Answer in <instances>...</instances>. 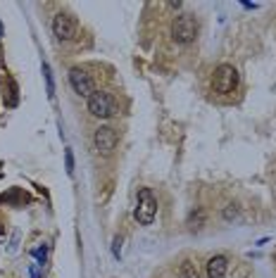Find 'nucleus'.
I'll return each instance as SVG.
<instances>
[{"label": "nucleus", "mask_w": 276, "mask_h": 278, "mask_svg": "<svg viewBox=\"0 0 276 278\" xmlns=\"http://www.w3.org/2000/svg\"><path fill=\"white\" fill-rule=\"evenodd\" d=\"M203 221H205V212H203V209H198V217L193 214V217L188 219V226H193V228H200V226H203Z\"/></svg>", "instance_id": "obj_14"}, {"label": "nucleus", "mask_w": 276, "mask_h": 278, "mask_svg": "<svg viewBox=\"0 0 276 278\" xmlns=\"http://www.w3.org/2000/svg\"><path fill=\"white\" fill-rule=\"evenodd\" d=\"M64 169H67V174H69V176L74 174V152L69 148L64 150Z\"/></svg>", "instance_id": "obj_13"}, {"label": "nucleus", "mask_w": 276, "mask_h": 278, "mask_svg": "<svg viewBox=\"0 0 276 278\" xmlns=\"http://www.w3.org/2000/svg\"><path fill=\"white\" fill-rule=\"evenodd\" d=\"M69 83H72L74 91L79 95H84V98H91L95 93V83H93L91 74H86V69H81V67H72L69 69Z\"/></svg>", "instance_id": "obj_7"}, {"label": "nucleus", "mask_w": 276, "mask_h": 278, "mask_svg": "<svg viewBox=\"0 0 276 278\" xmlns=\"http://www.w3.org/2000/svg\"><path fill=\"white\" fill-rule=\"evenodd\" d=\"M2 100H5V105H7V107H15V105L19 102L17 83H15V79H10V76H7V93H2Z\"/></svg>", "instance_id": "obj_9"}, {"label": "nucleus", "mask_w": 276, "mask_h": 278, "mask_svg": "<svg viewBox=\"0 0 276 278\" xmlns=\"http://www.w3.org/2000/svg\"><path fill=\"white\" fill-rule=\"evenodd\" d=\"M229 271V259L224 255H214L207 261V278H226Z\"/></svg>", "instance_id": "obj_8"}, {"label": "nucleus", "mask_w": 276, "mask_h": 278, "mask_svg": "<svg viewBox=\"0 0 276 278\" xmlns=\"http://www.w3.org/2000/svg\"><path fill=\"white\" fill-rule=\"evenodd\" d=\"M41 276V264H31V278Z\"/></svg>", "instance_id": "obj_17"}, {"label": "nucleus", "mask_w": 276, "mask_h": 278, "mask_svg": "<svg viewBox=\"0 0 276 278\" xmlns=\"http://www.w3.org/2000/svg\"><path fill=\"white\" fill-rule=\"evenodd\" d=\"M195 36H198V19H195V15L184 12V15H179L171 21V38L176 43L188 45V43L195 40Z\"/></svg>", "instance_id": "obj_2"}, {"label": "nucleus", "mask_w": 276, "mask_h": 278, "mask_svg": "<svg viewBox=\"0 0 276 278\" xmlns=\"http://www.w3.org/2000/svg\"><path fill=\"white\" fill-rule=\"evenodd\" d=\"M179 276L181 278H200V271H198V266L191 259H184L181 266H179Z\"/></svg>", "instance_id": "obj_10"}, {"label": "nucleus", "mask_w": 276, "mask_h": 278, "mask_svg": "<svg viewBox=\"0 0 276 278\" xmlns=\"http://www.w3.org/2000/svg\"><path fill=\"white\" fill-rule=\"evenodd\" d=\"M212 88L221 95H229L238 88V72L234 64H219L212 76Z\"/></svg>", "instance_id": "obj_4"}, {"label": "nucleus", "mask_w": 276, "mask_h": 278, "mask_svg": "<svg viewBox=\"0 0 276 278\" xmlns=\"http://www.w3.org/2000/svg\"><path fill=\"white\" fill-rule=\"evenodd\" d=\"M53 34L57 40H72L79 34V19L72 12H57L53 19Z\"/></svg>", "instance_id": "obj_6"}, {"label": "nucleus", "mask_w": 276, "mask_h": 278, "mask_svg": "<svg viewBox=\"0 0 276 278\" xmlns=\"http://www.w3.org/2000/svg\"><path fill=\"white\" fill-rule=\"evenodd\" d=\"M133 217H136V221L141 223V226H150V223L155 221V217H157V200H155V195H152L150 188H141L138 190V200H136Z\"/></svg>", "instance_id": "obj_3"}, {"label": "nucleus", "mask_w": 276, "mask_h": 278, "mask_svg": "<svg viewBox=\"0 0 276 278\" xmlns=\"http://www.w3.org/2000/svg\"><path fill=\"white\" fill-rule=\"evenodd\" d=\"M0 36H2V24H0Z\"/></svg>", "instance_id": "obj_18"}, {"label": "nucleus", "mask_w": 276, "mask_h": 278, "mask_svg": "<svg viewBox=\"0 0 276 278\" xmlns=\"http://www.w3.org/2000/svg\"><path fill=\"white\" fill-rule=\"evenodd\" d=\"M93 145L103 157H110L119 145V131L114 126H98L93 133Z\"/></svg>", "instance_id": "obj_5"}, {"label": "nucleus", "mask_w": 276, "mask_h": 278, "mask_svg": "<svg viewBox=\"0 0 276 278\" xmlns=\"http://www.w3.org/2000/svg\"><path fill=\"white\" fill-rule=\"evenodd\" d=\"M31 255H34L36 264H41V266H43V264H45V259H48V245L43 242V245H41V247H36V250H34Z\"/></svg>", "instance_id": "obj_12"}, {"label": "nucleus", "mask_w": 276, "mask_h": 278, "mask_svg": "<svg viewBox=\"0 0 276 278\" xmlns=\"http://www.w3.org/2000/svg\"><path fill=\"white\" fill-rule=\"evenodd\" d=\"M43 76H45V91H48V98L53 100L55 98V79H53V72H50V64L43 62Z\"/></svg>", "instance_id": "obj_11"}, {"label": "nucleus", "mask_w": 276, "mask_h": 278, "mask_svg": "<svg viewBox=\"0 0 276 278\" xmlns=\"http://www.w3.org/2000/svg\"><path fill=\"white\" fill-rule=\"evenodd\" d=\"M112 252H114V257L119 259V255H122V240H119V238L112 240Z\"/></svg>", "instance_id": "obj_16"}, {"label": "nucleus", "mask_w": 276, "mask_h": 278, "mask_svg": "<svg viewBox=\"0 0 276 278\" xmlns=\"http://www.w3.org/2000/svg\"><path fill=\"white\" fill-rule=\"evenodd\" d=\"M88 112L98 119H112L119 114V100L107 91H95L88 98Z\"/></svg>", "instance_id": "obj_1"}, {"label": "nucleus", "mask_w": 276, "mask_h": 278, "mask_svg": "<svg viewBox=\"0 0 276 278\" xmlns=\"http://www.w3.org/2000/svg\"><path fill=\"white\" fill-rule=\"evenodd\" d=\"M236 217H238V209H236V204H229V207L224 209V219H229V221H231V219H236Z\"/></svg>", "instance_id": "obj_15"}]
</instances>
